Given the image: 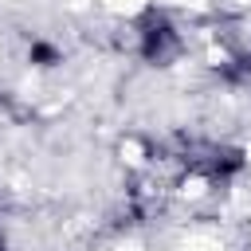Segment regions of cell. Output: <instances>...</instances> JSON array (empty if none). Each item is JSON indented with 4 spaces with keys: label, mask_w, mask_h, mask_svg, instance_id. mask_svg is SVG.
I'll return each instance as SVG.
<instances>
[{
    "label": "cell",
    "mask_w": 251,
    "mask_h": 251,
    "mask_svg": "<svg viewBox=\"0 0 251 251\" xmlns=\"http://www.w3.org/2000/svg\"><path fill=\"white\" fill-rule=\"evenodd\" d=\"M133 51L145 67H173L184 55V31L165 8L145 4L133 16Z\"/></svg>",
    "instance_id": "obj_1"
},
{
    "label": "cell",
    "mask_w": 251,
    "mask_h": 251,
    "mask_svg": "<svg viewBox=\"0 0 251 251\" xmlns=\"http://www.w3.org/2000/svg\"><path fill=\"white\" fill-rule=\"evenodd\" d=\"M176 165L204 184H231L247 169V149L235 141H184L176 149Z\"/></svg>",
    "instance_id": "obj_2"
},
{
    "label": "cell",
    "mask_w": 251,
    "mask_h": 251,
    "mask_svg": "<svg viewBox=\"0 0 251 251\" xmlns=\"http://www.w3.org/2000/svg\"><path fill=\"white\" fill-rule=\"evenodd\" d=\"M27 63L39 67V71H55V67L63 63V47L51 43V39H43V35H35V39L27 43Z\"/></svg>",
    "instance_id": "obj_3"
},
{
    "label": "cell",
    "mask_w": 251,
    "mask_h": 251,
    "mask_svg": "<svg viewBox=\"0 0 251 251\" xmlns=\"http://www.w3.org/2000/svg\"><path fill=\"white\" fill-rule=\"evenodd\" d=\"M220 78H224L227 86H251V47H247L243 55L227 59V63L220 67Z\"/></svg>",
    "instance_id": "obj_4"
},
{
    "label": "cell",
    "mask_w": 251,
    "mask_h": 251,
    "mask_svg": "<svg viewBox=\"0 0 251 251\" xmlns=\"http://www.w3.org/2000/svg\"><path fill=\"white\" fill-rule=\"evenodd\" d=\"M0 251H8V235L4 231H0Z\"/></svg>",
    "instance_id": "obj_5"
}]
</instances>
